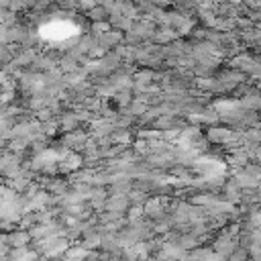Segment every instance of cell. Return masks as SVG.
Here are the masks:
<instances>
[{
  "mask_svg": "<svg viewBox=\"0 0 261 261\" xmlns=\"http://www.w3.org/2000/svg\"><path fill=\"white\" fill-rule=\"evenodd\" d=\"M31 234L29 230H22V228H14L10 232H6V243L10 249H27L31 245Z\"/></svg>",
  "mask_w": 261,
  "mask_h": 261,
  "instance_id": "obj_1",
  "label": "cell"
}]
</instances>
